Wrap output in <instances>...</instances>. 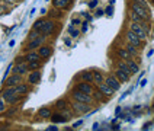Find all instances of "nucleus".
Wrapping results in <instances>:
<instances>
[{
	"label": "nucleus",
	"instance_id": "1",
	"mask_svg": "<svg viewBox=\"0 0 154 131\" xmlns=\"http://www.w3.org/2000/svg\"><path fill=\"white\" fill-rule=\"evenodd\" d=\"M2 98L9 102V104H15L17 99H19V96L15 93V87H6L3 92H2Z\"/></svg>",
	"mask_w": 154,
	"mask_h": 131
},
{
	"label": "nucleus",
	"instance_id": "2",
	"mask_svg": "<svg viewBox=\"0 0 154 131\" xmlns=\"http://www.w3.org/2000/svg\"><path fill=\"white\" fill-rule=\"evenodd\" d=\"M131 10H134L137 15H140V16L143 17V19H148L150 17V13H148V9L144 8V6H141L140 3H137V2H132L131 3Z\"/></svg>",
	"mask_w": 154,
	"mask_h": 131
},
{
	"label": "nucleus",
	"instance_id": "3",
	"mask_svg": "<svg viewBox=\"0 0 154 131\" xmlns=\"http://www.w3.org/2000/svg\"><path fill=\"white\" fill-rule=\"evenodd\" d=\"M45 38H47V35H39V36H36L35 39H31L28 45H26V50L28 51H34L36 48H39L41 45H44V41H45Z\"/></svg>",
	"mask_w": 154,
	"mask_h": 131
},
{
	"label": "nucleus",
	"instance_id": "4",
	"mask_svg": "<svg viewBox=\"0 0 154 131\" xmlns=\"http://www.w3.org/2000/svg\"><path fill=\"white\" fill-rule=\"evenodd\" d=\"M129 31H132L134 34H137L140 36V39L143 41V39H146L147 36V32L144 31V26L141 25V23H137V22H131V25H129Z\"/></svg>",
	"mask_w": 154,
	"mask_h": 131
},
{
	"label": "nucleus",
	"instance_id": "5",
	"mask_svg": "<svg viewBox=\"0 0 154 131\" xmlns=\"http://www.w3.org/2000/svg\"><path fill=\"white\" fill-rule=\"evenodd\" d=\"M73 98H74L76 102H82V104H90L92 102V96L87 95V93H83V92H80L77 89L73 92Z\"/></svg>",
	"mask_w": 154,
	"mask_h": 131
},
{
	"label": "nucleus",
	"instance_id": "6",
	"mask_svg": "<svg viewBox=\"0 0 154 131\" xmlns=\"http://www.w3.org/2000/svg\"><path fill=\"white\" fill-rule=\"evenodd\" d=\"M20 82H22V76H19V74H12V76H9L6 80H5V83H6V87H15L17 85H20Z\"/></svg>",
	"mask_w": 154,
	"mask_h": 131
},
{
	"label": "nucleus",
	"instance_id": "7",
	"mask_svg": "<svg viewBox=\"0 0 154 131\" xmlns=\"http://www.w3.org/2000/svg\"><path fill=\"white\" fill-rule=\"evenodd\" d=\"M105 83L111 87L112 90H118V89H119V86H121L119 80L116 79V76H109V77H106V79H105Z\"/></svg>",
	"mask_w": 154,
	"mask_h": 131
},
{
	"label": "nucleus",
	"instance_id": "8",
	"mask_svg": "<svg viewBox=\"0 0 154 131\" xmlns=\"http://www.w3.org/2000/svg\"><path fill=\"white\" fill-rule=\"evenodd\" d=\"M55 31V22L54 20H45L44 22V28H42V32L41 34H44V35H48L50 34H52Z\"/></svg>",
	"mask_w": 154,
	"mask_h": 131
},
{
	"label": "nucleus",
	"instance_id": "9",
	"mask_svg": "<svg viewBox=\"0 0 154 131\" xmlns=\"http://www.w3.org/2000/svg\"><path fill=\"white\" fill-rule=\"evenodd\" d=\"M127 39H128V42L132 44L134 47H140L141 42H143V41L140 39V36H138L137 34H134L132 31H128V32H127Z\"/></svg>",
	"mask_w": 154,
	"mask_h": 131
},
{
	"label": "nucleus",
	"instance_id": "10",
	"mask_svg": "<svg viewBox=\"0 0 154 131\" xmlns=\"http://www.w3.org/2000/svg\"><path fill=\"white\" fill-rule=\"evenodd\" d=\"M28 82H29L31 85H38V83L41 82V71L32 70V71L29 73V76H28Z\"/></svg>",
	"mask_w": 154,
	"mask_h": 131
},
{
	"label": "nucleus",
	"instance_id": "11",
	"mask_svg": "<svg viewBox=\"0 0 154 131\" xmlns=\"http://www.w3.org/2000/svg\"><path fill=\"white\" fill-rule=\"evenodd\" d=\"M38 54H39L41 58H48V57L52 54L51 45H41V47L38 48Z\"/></svg>",
	"mask_w": 154,
	"mask_h": 131
},
{
	"label": "nucleus",
	"instance_id": "12",
	"mask_svg": "<svg viewBox=\"0 0 154 131\" xmlns=\"http://www.w3.org/2000/svg\"><path fill=\"white\" fill-rule=\"evenodd\" d=\"M28 63H17L16 66H15V69H13V73L15 74H19V76H23L25 73H28Z\"/></svg>",
	"mask_w": 154,
	"mask_h": 131
},
{
	"label": "nucleus",
	"instance_id": "13",
	"mask_svg": "<svg viewBox=\"0 0 154 131\" xmlns=\"http://www.w3.org/2000/svg\"><path fill=\"white\" fill-rule=\"evenodd\" d=\"M77 90H80V92H83V93H87V95H92V93H93V87L90 86L87 82L79 83V85H77Z\"/></svg>",
	"mask_w": 154,
	"mask_h": 131
},
{
	"label": "nucleus",
	"instance_id": "14",
	"mask_svg": "<svg viewBox=\"0 0 154 131\" xmlns=\"http://www.w3.org/2000/svg\"><path fill=\"white\" fill-rule=\"evenodd\" d=\"M52 5L55 9H69L71 0H52Z\"/></svg>",
	"mask_w": 154,
	"mask_h": 131
},
{
	"label": "nucleus",
	"instance_id": "15",
	"mask_svg": "<svg viewBox=\"0 0 154 131\" xmlns=\"http://www.w3.org/2000/svg\"><path fill=\"white\" fill-rule=\"evenodd\" d=\"M97 87H99L100 93H103L105 96H109V98H111V96L113 95V92H115V90H112V89H111L109 86H108L106 83H102V85H97Z\"/></svg>",
	"mask_w": 154,
	"mask_h": 131
},
{
	"label": "nucleus",
	"instance_id": "16",
	"mask_svg": "<svg viewBox=\"0 0 154 131\" xmlns=\"http://www.w3.org/2000/svg\"><path fill=\"white\" fill-rule=\"evenodd\" d=\"M39 54L36 51H29L28 54L25 55V61L26 63H32V61H39Z\"/></svg>",
	"mask_w": 154,
	"mask_h": 131
},
{
	"label": "nucleus",
	"instance_id": "17",
	"mask_svg": "<svg viewBox=\"0 0 154 131\" xmlns=\"http://www.w3.org/2000/svg\"><path fill=\"white\" fill-rule=\"evenodd\" d=\"M93 82L96 85H102L105 83V77L102 76V73L99 70H93Z\"/></svg>",
	"mask_w": 154,
	"mask_h": 131
},
{
	"label": "nucleus",
	"instance_id": "18",
	"mask_svg": "<svg viewBox=\"0 0 154 131\" xmlns=\"http://www.w3.org/2000/svg\"><path fill=\"white\" fill-rule=\"evenodd\" d=\"M115 76H116V79L118 80H121L122 83L124 82H128V79H129V74L128 73H125V71H122L121 69H118L116 70V73H115Z\"/></svg>",
	"mask_w": 154,
	"mask_h": 131
},
{
	"label": "nucleus",
	"instance_id": "19",
	"mask_svg": "<svg viewBox=\"0 0 154 131\" xmlns=\"http://www.w3.org/2000/svg\"><path fill=\"white\" fill-rule=\"evenodd\" d=\"M80 76H82V79L85 80V82H93V71H89V70H85V71H82L80 73Z\"/></svg>",
	"mask_w": 154,
	"mask_h": 131
},
{
	"label": "nucleus",
	"instance_id": "20",
	"mask_svg": "<svg viewBox=\"0 0 154 131\" xmlns=\"http://www.w3.org/2000/svg\"><path fill=\"white\" fill-rule=\"evenodd\" d=\"M26 92H28V86L26 85H17V86H15V93H16L17 96H22V95H25Z\"/></svg>",
	"mask_w": 154,
	"mask_h": 131
},
{
	"label": "nucleus",
	"instance_id": "21",
	"mask_svg": "<svg viewBox=\"0 0 154 131\" xmlns=\"http://www.w3.org/2000/svg\"><path fill=\"white\" fill-rule=\"evenodd\" d=\"M73 108L76 109L77 112H82V114L89 111V106H87L86 104H82V102H77V104H74V105H73Z\"/></svg>",
	"mask_w": 154,
	"mask_h": 131
},
{
	"label": "nucleus",
	"instance_id": "22",
	"mask_svg": "<svg viewBox=\"0 0 154 131\" xmlns=\"http://www.w3.org/2000/svg\"><path fill=\"white\" fill-rule=\"evenodd\" d=\"M127 64H128L129 70H131V73H138V70H140V67H138V64L135 63V61H132V58H129V60L125 61Z\"/></svg>",
	"mask_w": 154,
	"mask_h": 131
},
{
	"label": "nucleus",
	"instance_id": "23",
	"mask_svg": "<svg viewBox=\"0 0 154 131\" xmlns=\"http://www.w3.org/2000/svg\"><path fill=\"white\" fill-rule=\"evenodd\" d=\"M129 17L132 19V22H137V23H141V25L144 26V23H143V20H144V19H143V17L140 16V15H137V13H135L134 10H131V12H129Z\"/></svg>",
	"mask_w": 154,
	"mask_h": 131
},
{
	"label": "nucleus",
	"instance_id": "24",
	"mask_svg": "<svg viewBox=\"0 0 154 131\" xmlns=\"http://www.w3.org/2000/svg\"><path fill=\"white\" fill-rule=\"evenodd\" d=\"M51 115V109H48V108H41L38 111V117H41V118H50Z\"/></svg>",
	"mask_w": 154,
	"mask_h": 131
},
{
	"label": "nucleus",
	"instance_id": "25",
	"mask_svg": "<svg viewBox=\"0 0 154 131\" xmlns=\"http://www.w3.org/2000/svg\"><path fill=\"white\" fill-rule=\"evenodd\" d=\"M44 19H38V20H35L34 26H32V29H35V31H38V32H42V28H44Z\"/></svg>",
	"mask_w": 154,
	"mask_h": 131
},
{
	"label": "nucleus",
	"instance_id": "26",
	"mask_svg": "<svg viewBox=\"0 0 154 131\" xmlns=\"http://www.w3.org/2000/svg\"><path fill=\"white\" fill-rule=\"evenodd\" d=\"M118 67H119L122 71H125V73H128V74H131V70H129V67H128V64L125 63V61L122 60L121 61L119 60V63H118Z\"/></svg>",
	"mask_w": 154,
	"mask_h": 131
},
{
	"label": "nucleus",
	"instance_id": "27",
	"mask_svg": "<svg viewBox=\"0 0 154 131\" xmlns=\"http://www.w3.org/2000/svg\"><path fill=\"white\" fill-rule=\"evenodd\" d=\"M52 121L54 122H66L67 121V118H64L63 115H60V114H55V115H51Z\"/></svg>",
	"mask_w": 154,
	"mask_h": 131
},
{
	"label": "nucleus",
	"instance_id": "28",
	"mask_svg": "<svg viewBox=\"0 0 154 131\" xmlns=\"http://www.w3.org/2000/svg\"><path fill=\"white\" fill-rule=\"evenodd\" d=\"M118 54H119V57L124 58V61H127L131 58V55H129V52L127 51V50H118Z\"/></svg>",
	"mask_w": 154,
	"mask_h": 131
},
{
	"label": "nucleus",
	"instance_id": "29",
	"mask_svg": "<svg viewBox=\"0 0 154 131\" xmlns=\"http://www.w3.org/2000/svg\"><path fill=\"white\" fill-rule=\"evenodd\" d=\"M69 32H70V35H71L73 38H77V36H79V34H80L76 28H74V25H73V23L69 26Z\"/></svg>",
	"mask_w": 154,
	"mask_h": 131
},
{
	"label": "nucleus",
	"instance_id": "30",
	"mask_svg": "<svg viewBox=\"0 0 154 131\" xmlns=\"http://www.w3.org/2000/svg\"><path fill=\"white\" fill-rule=\"evenodd\" d=\"M41 67V63L39 61H32V63H28V69L29 70H36Z\"/></svg>",
	"mask_w": 154,
	"mask_h": 131
},
{
	"label": "nucleus",
	"instance_id": "31",
	"mask_svg": "<svg viewBox=\"0 0 154 131\" xmlns=\"http://www.w3.org/2000/svg\"><path fill=\"white\" fill-rule=\"evenodd\" d=\"M36 36H39V32H38V31H35V29H32V31L28 34V39L31 41V39H35Z\"/></svg>",
	"mask_w": 154,
	"mask_h": 131
},
{
	"label": "nucleus",
	"instance_id": "32",
	"mask_svg": "<svg viewBox=\"0 0 154 131\" xmlns=\"http://www.w3.org/2000/svg\"><path fill=\"white\" fill-rule=\"evenodd\" d=\"M127 51H128L129 54H137V48H135L132 44L128 42V45H127Z\"/></svg>",
	"mask_w": 154,
	"mask_h": 131
},
{
	"label": "nucleus",
	"instance_id": "33",
	"mask_svg": "<svg viewBox=\"0 0 154 131\" xmlns=\"http://www.w3.org/2000/svg\"><path fill=\"white\" fill-rule=\"evenodd\" d=\"M112 13H113V6H108V8L105 9V15H108V16H112Z\"/></svg>",
	"mask_w": 154,
	"mask_h": 131
},
{
	"label": "nucleus",
	"instance_id": "34",
	"mask_svg": "<svg viewBox=\"0 0 154 131\" xmlns=\"http://www.w3.org/2000/svg\"><path fill=\"white\" fill-rule=\"evenodd\" d=\"M6 109V101L3 98H0V112H3Z\"/></svg>",
	"mask_w": 154,
	"mask_h": 131
},
{
	"label": "nucleus",
	"instance_id": "35",
	"mask_svg": "<svg viewBox=\"0 0 154 131\" xmlns=\"http://www.w3.org/2000/svg\"><path fill=\"white\" fill-rule=\"evenodd\" d=\"M71 23H73V25L76 26V25H80V23H83V22H82V20L79 19V17H73V20H71Z\"/></svg>",
	"mask_w": 154,
	"mask_h": 131
},
{
	"label": "nucleus",
	"instance_id": "36",
	"mask_svg": "<svg viewBox=\"0 0 154 131\" xmlns=\"http://www.w3.org/2000/svg\"><path fill=\"white\" fill-rule=\"evenodd\" d=\"M89 22L87 20H85L83 22V26H82V32H87V29H89V25H87Z\"/></svg>",
	"mask_w": 154,
	"mask_h": 131
},
{
	"label": "nucleus",
	"instance_id": "37",
	"mask_svg": "<svg viewBox=\"0 0 154 131\" xmlns=\"http://www.w3.org/2000/svg\"><path fill=\"white\" fill-rule=\"evenodd\" d=\"M57 108H58V109H61V108H63V109H66V102L58 101V102H57Z\"/></svg>",
	"mask_w": 154,
	"mask_h": 131
},
{
	"label": "nucleus",
	"instance_id": "38",
	"mask_svg": "<svg viewBox=\"0 0 154 131\" xmlns=\"http://www.w3.org/2000/svg\"><path fill=\"white\" fill-rule=\"evenodd\" d=\"M97 6V0H92V2H89V8L90 9H93Z\"/></svg>",
	"mask_w": 154,
	"mask_h": 131
},
{
	"label": "nucleus",
	"instance_id": "39",
	"mask_svg": "<svg viewBox=\"0 0 154 131\" xmlns=\"http://www.w3.org/2000/svg\"><path fill=\"white\" fill-rule=\"evenodd\" d=\"M105 15V10H100V9H97V12H96V16L97 17H100Z\"/></svg>",
	"mask_w": 154,
	"mask_h": 131
},
{
	"label": "nucleus",
	"instance_id": "40",
	"mask_svg": "<svg viewBox=\"0 0 154 131\" xmlns=\"http://www.w3.org/2000/svg\"><path fill=\"white\" fill-rule=\"evenodd\" d=\"M47 131H58V128H57L55 125H51V127H50V128H48Z\"/></svg>",
	"mask_w": 154,
	"mask_h": 131
},
{
	"label": "nucleus",
	"instance_id": "41",
	"mask_svg": "<svg viewBox=\"0 0 154 131\" xmlns=\"http://www.w3.org/2000/svg\"><path fill=\"white\" fill-rule=\"evenodd\" d=\"M140 85H141V86L144 87L147 85V79H143V80H141V82H140Z\"/></svg>",
	"mask_w": 154,
	"mask_h": 131
},
{
	"label": "nucleus",
	"instance_id": "42",
	"mask_svg": "<svg viewBox=\"0 0 154 131\" xmlns=\"http://www.w3.org/2000/svg\"><path fill=\"white\" fill-rule=\"evenodd\" d=\"M64 44H66V45H69V47H70V45H71V41H70L69 38H66V39H64Z\"/></svg>",
	"mask_w": 154,
	"mask_h": 131
},
{
	"label": "nucleus",
	"instance_id": "43",
	"mask_svg": "<svg viewBox=\"0 0 154 131\" xmlns=\"http://www.w3.org/2000/svg\"><path fill=\"white\" fill-rule=\"evenodd\" d=\"M93 131H99V124H93Z\"/></svg>",
	"mask_w": 154,
	"mask_h": 131
},
{
	"label": "nucleus",
	"instance_id": "44",
	"mask_svg": "<svg viewBox=\"0 0 154 131\" xmlns=\"http://www.w3.org/2000/svg\"><path fill=\"white\" fill-rule=\"evenodd\" d=\"M119 112H121V106H118V108H116V111H115V115L118 117V115H119Z\"/></svg>",
	"mask_w": 154,
	"mask_h": 131
},
{
	"label": "nucleus",
	"instance_id": "45",
	"mask_svg": "<svg viewBox=\"0 0 154 131\" xmlns=\"http://www.w3.org/2000/svg\"><path fill=\"white\" fill-rule=\"evenodd\" d=\"M82 124H83V121H82V120H80V121H77L76 124H74V127H79V125H82Z\"/></svg>",
	"mask_w": 154,
	"mask_h": 131
},
{
	"label": "nucleus",
	"instance_id": "46",
	"mask_svg": "<svg viewBox=\"0 0 154 131\" xmlns=\"http://www.w3.org/2000/svg\"><path fill=\"white\" fill-rule=\"evenodd\" d=\"M15 42H16V41H15V39H12V41L9 42V47H13V45H15Z\"/></svg>",
	"mask_w": 154,
	"mask_h": 131
},
{
	"label": "nucleus",
	"instance_id": "47",
	"mask_svg": "<svg viewBox=\"0 0 154 131\" xmlns=\"http://www.w3.org/2000/svg\"><path fill=\"white\" fill-rule=\"evenodd\" d=\"M153 52H154V50H150V51H148V54H147V55H148V57H151V55H153Z\"/></svg>",
	"mask_w": 154,
	"mask_h": 131
},
{
	"label": "nucleus",
	"instance_id": "48",
	"mask_svg": "<svg viewBox=\"0 0 154 131\" xmlns=\"http://www.w3.org/2000/svg\"><path fill=\"white\" fill-rule=\"evenodd\" d=\"M113 3H115V0H111V5H113Z\"/></svg>",
	"mask_w": 154,
	"mask_h": 131
}]
</instances>
